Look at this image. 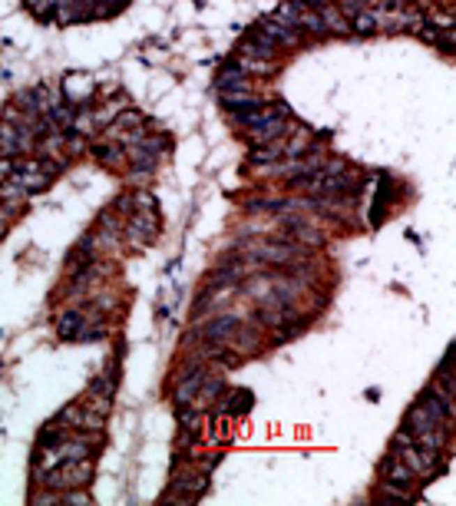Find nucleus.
Instances as JSON below:
<instances>
[{"label":"nucleus","mask_w":456,"mask_h":506,"mask_svg":"<svg viewBox=\"0 0 456 506\" xmlns=\"http://www.w3.org/2000/svg\"><path fill=\"white\" fill-rule=\"evenodd\" d=\"M30 142H33V133L20 123H0V152L3 156H17V152H26L30 149Z\"/></svg>","instance_id":"obj_1"},{"label":"nucleus","mask_w":456,"mask_h":506,"mask_svg":"<svg viewBox=\"0 0 456 506\" xmlns=\"http://www.w3.org/2000/svg\"><path fill=\"white\" fill-rule=\"evenodd\" d=\"M252 255L268 262V265H284V262L298 258V248L284 245V241H258V245H252Z\"/></svg>","instance_id":"obj_2"},{"label":"nucleus","mask_w":456,"mask_h":506,"mask_svg":"<svg viewBox=\"0 0 456 506\" xmlns=\"http://www.w3.org/2000/svg\"><path fill=\"white\" fill-rule=\"evenodd\" d=\"M126 235L136 245H149V241H155V235H159V222H155V212H139V216H132V222H129Z\"/></svg>","instance_id":"obj_3"},{"label":"nucleus","mask_w":456,"mask_h":506,"mask_svg":"<svg viewBox=\"0 0 456 506\" xmlns=\"http://www.w3.org/2000/svg\"><path fill=\"white\" fill-rule=\"evenodd\" d=\"M238 328H241V321L235 315H218L202 328V338L205 341H231L238 334Z\"/></svg>","instance_id":"obj_4"},{"label":"nucleus","mask_w":456,"mask_h":506,"mask_svg":"<svg viewBox=\"0 0 456 506\" xmlns=\"http://www.w3.org/2000/svg\"><path fill=\"white\" fill-rule=\"evenodd\" d=\"M261 34H265L275 47H294L298 40H301V34L294 30V27L281 24V20H275V17H268V20H261V27H258Z\"/></svg>","instance_id":"obj_5"},{"label":"nucleus","mask_w":456,"mask_h":506,"mask_svg":"<svg viewBox=\"0 0 456 506\" xmlns=\"http://www.w3.org/2000/svg\"><path fill=\"white\" fill-rule=\"evenodd\" d=\"M238 50L245 53V57H252V60H275V57H278V47H275V43H271L261 30H254V34L241 43Z\"/></svg>","instance_id":"obj_6"},{"label":"nucleus","mask_w":456,"mask_h":506,"mask_svg":"<svg viewBox=\"0 0 456 506\" xmlns=\"http://www.w3.org/2000/svg\"><path fill=\"white\" fill-rule=\"evenodd\" d=\"M380 477L390 483H400V486H413V480H417V473L406 467L400 456H390V460H383L380 463Z\"/></svg>","instance_id":"obj_7"},{"label":"nucleus","mask_w":456,"mask_h":506,"mask_svg":"<svg viewBox=\"0 0 456 506\" xmlns=\"http://www.w3.org/2000/svg\"><path fill=\"white\" fill-rule=\"evenodd\" d=\"M430 427H436V417H433L430 410H427L423 404L410 407V414H406V420H404V431L410 433V437H417V433L430 431ZM440 427H443V424H440Z\"/></svg>","instance_id":"obj_8"},{"label":"nucleus","mask_w":456,"mask_h":506,"mask_svg":"<svg viewBox=\"0 0 456 506\" xmlns=\"http://www.w3.org/2000/svg\"><path fill=\"white\" fill-rule=\"evenodd\" d=\"M317 17H321V24H324V30H330V34H341V37H344V34H351V24L344 20L341 10H337L334 3H328V0L321 3V10H317Z\"/></svg>","instance_id":"obj_9"},{"label":"nucleus","mask_w":456,"mask_h":506,"mask_svg":"<svg viewBox=\"0 0 456 506\" xmlns=\"http://www.w3.org/2000/svg\"><path fill=\"white\" fill-rule=\"evenodd\" d=\"M222 103H225L228 110H235V113H241V110H258V106H261V103L248 93V87L245 89H222Z\"/></svg>","instance_id":"obj_10"},{"label":"nucleus","mask_w":456,"mask_h":506,"mask_svg":"<svg viewBox=\"0 0 456 506\" xmlns=\"http://www.w3.org/2000/svg\"><path fill=\"white\" fill-rule=\"evenodd\" d=\"M248 136H252L254 146L281 140V136H284V119H281V116H278V119H268V123H261V126H254L252 133H248Z\"/></svg>","instance_id":"obj_11"},{"label":"nucleus","mask_w":456,"mask_h":506,"mask_svg":"<svg viewBox=\"0 0 456 506\" xmlns=\"http://www.w3.org/2000/svg\"><path fill=\"white\" fill-rule=\"evenodd\" d=\"M83 321H86V318L79 315V311H66V315H60V321H56V334L66 338V341L83 338Z\"/></svg>","instance_id":"obj_12"},{"label":"nucleus","mask_w":456,"mask_h":506,"mask_svg":"<svg viewBox=\"0 0 456 506\" xmlns=\"http://www.w3.org/2000/svg\"><path fill=\"white\" fill-rule=\"evenodd\" d=\"M202 380H205L202 371H192V374H185V378H182V384H178V391H176V404L178 407L192 404V401H195V394H199V387H202Z\"/></svg>","instance_id":"obj_13"},{"label":"nucleus","mask_w":456,"mask_h":506,"mask_svg":"<svg viewBox=\"0 0 456 506\" xmlns=\"http://www.w3.org/2000/svg\"><path fill=\"white\" fill-rule=\"evenodd\" d=\"M298 30H304V34H314V37H321V34H328L324 30V24H321V17H317V10H311V7H301V13H298Z\"/></svg>","instance_id":"obj_14"},{"label":"nucleus","mask_w":456,"mask_h":506,"mask_svg":"<svg viewBox=\"0 0 456 506\" xmlns=\"http://www.w3.org/2000/svg\"><path fill=\"white\" fill-rule=\"evenodd\" d=\"M218 87L222 89H245L248 87V73L238 70V66H235V70H222V73H218Z\"/></svg>","instance_id":"obj_15"},{"label":"nucleus","mask_w":456,"mask_h":506,"mask_svg":"<svg viewBox=\"0 0 456 506\" xmlns=\"http://www.w3.org/2000/svg\"><path fill=\"white\" fill-rule=\"evenodd\" d=\"M281 152H284L281 140H275V142H261V146H258V149L252 152V163H275V159H281Z\"/></svg>","instance_id":"obj_16"},{"label":"nucleus","mask_w":456,"mask_h":506,"mask_svg":"<svg viewBox=\"0 0 456 506\" xmlns=\"http://www.w3.org/2000/svg\"><path fill=\"white\" fill-rule=\"evenodd\" d=\"M93 152L100 156V163H106V165H119L123 163V149L116 146V142H96L93 146Z\"/></svg>","instance_id":"obj_17"},{"label":"nucleus","mask_w":456,"mask_h":506,"mask_svg":"<svg viewBox=\"0 0 456 506\" xmlns=\"http://www.w3.org/2000/svg\"><path fill=\"white\" fill-rule=\"evenodd\" d=\"M351 30H357V34H374V30H380L374 10H367V7H364V10H360L354 20H351Z\"/></svg>","instance_id":"obj_18"},{"label":"nucleus","mask_w":456,"mask_h":506,"mask_svg":"<svg viewBox=\"0 0 456 506\" xmlns=\"http://www.w3.org/2000/svg\"><path fill=\"white\" fill-rule=\"evenodd\" d=\"M76 424H79V407H66V410H60L56 420H53L56 431H76Z\"/></svg>","instance_id":"obj_19"},{"label":"nucleus","mask_w":456,"mask_h":506,"mask_svg":"<svg viewBox=\"0 0 456 506\" xmlns=\"http://www.w3.org/2000/svg\"><path fill=\"white\" fill-rule=\"evenodd\" d=\"M298 13H301V3H294V0H284L278 10H275V20L294 27V24H298Z\"/></svg>","instance_id":"obj_20"},{"label":"nucleus","mask_w":456,"mask_h":506,"mask_svg":"<svg viewBox=\"0 0 456 506\" xmlns=\"http://www.w3.org/2000/svg\"><path fill=\"white\" fill-rule=\"evenodd\" d=\"M334 7H337V10H341V17L347 20V24H351V20H354V17H357L360 10H364L367 3H364V0H337Z\"/></svg>","instance_id":"obj_21"},{"label":"nucleus","mask_w":456,"mask_h":506,"mask_svg":"<svg viewBox=\"0 0 456 506\" xmlns=\"http://www.w3.org/2000/svg\"><path fill=\"white\" fill-rule=\"evenodd\" d=\"M222 407L235 410V414H245V410L252 407V394H248V391H235V401H225Z\"/></svg>","instance_id":"obj_22"},{"label":"nucleus","mask_w":456,"mask_h":506,"mask_svg":"<svg viewBox=\"0 0 456 506\" xmlns=\"http://www.w3.org/2000/svg\"><path fill=\"white\" fill-rule=\"evenodd\" d=\"M139 126H142L139 113H123L119 116V123H116V129H139Z\"/></svg>","instance_id":"obj_23"}]
</instances>
